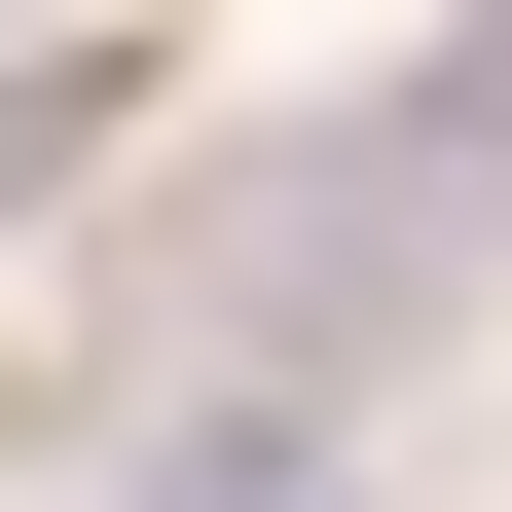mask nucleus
Instances as JSON below:
<instances>
[{"instance_id": "1", "label": "nucleus", "mask_w": 512, "mask_h": 512, "mask_svg": "<svg viewBox=\"0 0 512 512\" xmlns=\"http://www.w3.org/2000/svg\"><path fill=\"white\" fill-rule=\"evenodd\" d=\"M476 220H512V147H476V110H293L256 183H183L147 330H256L293 403H330V366H403L439 293H476Z\"/></svg>"}, {"instance_id": "2", "label": "nucleus", "mask_w": 512, "mask_h": 512, "mask_svg": "<svg viewBox=\"0 0 512 512\" xmlns=\"http://www.w3.org/2000/svg\"><path fill=\"white\" fill-rule=\"evenodd\" d=\"M110 512H330V403H147Z\"/></svg>"}]
</instances>
